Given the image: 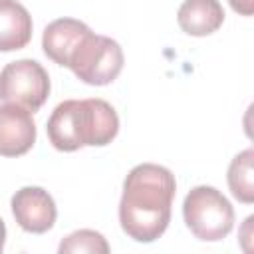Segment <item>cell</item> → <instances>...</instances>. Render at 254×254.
<instances>
[{
	"label": "cell",
	"mask_w": 254,
	"mask_h": 254,
	"mask_svg": "<svg viewBox=\"0 0 254 254\" xmlns=\"http://www.w3.org/2000/svg\"><path fill=\"white\" fill-rule=\"evenodd\" d=\"M4 240H6V226H4V220L0 218V252L4 248Z\"/></svg>",
	"instance_id": "15"
},
{
	"label": "cell",
	"mask_w": 254,
	"mask_h": 254,
	"mask_svg": "<svg viewBox=\"0 0 254 254\" xmlns=\"http://www.w3.org/2000/svg\"><path fill=\"white\" fill-rule=\"evenodd\" d=\"M32 40V16L16 0H0V52H14Z\"/></svg>",
	"instance_id": "11"
},
{
	"label": "cell",
	"mask_w": 254,
	"mask_h": 254,
	"mask_svg": "<svg viewBox=\"0 0 254 254\" xmlns=\"http://www.w3.org/2000/svg\"><path fill=\"white\" fill-rule=\"evenodd\" d=\"M183 216L189 230L204 242H216L228 236L234 226V208L214 187H194L183 202Z\"/></svg>",
	"instance_id": "2"
},
{
	"label": "cell",
	"mask_w": 254,
	"mask_h": 254,
	"mask_svg": "<svg viewBox=\"0 0 254 254\" xmlns=\"http://www.w3.org/2000/svg\"><path fill=\"white\" fill-rule=\"evenodd\" d=\"M252 163H254V149H244L238 153L228 167V187L234 198H238L244 204H250L254 200V175H252Z\"/></svg>",
	"instance_id": "12"
},
{
	"label": "cell",
	"mask_w": 254,
	"mask_h": 254,
	"mask_svg": "<svg viewBox=\"0 0 254 254\" xmlns=\"http://www.w3.org/2000/svg\"><path fill=\"white\" fill-rule=\"evenodd\" d=\"M177 22L189 36H208L224 22V10L218 0H185L177 12Z\"/></svg>",
	"instance_id": "9"
},
{
	"label": "cell",
	"mask_w": 254,
	"mask_h": 254,
	"mask_svg": "<svg viewBox=\"0 0 254 254\" xmlns=\"http://www.w3.org/2000/svg\"><path fill=\"white\" fill-rule=\"evenodd\" d=\"M77 109H79V99H65L56 105V109L48 119L46 125L48 139L58 151L71 153L83 147L79 141Z\"/></svg>",
	"instance_id": "10"
},
{
	"label": "cell",
	"mask_w": 254,
	"mask_h": 254,
	"mask_svg": "<svg viewBox=\"0 0 254 254\" xmlns=\"http://www.w3.org/2000/svg\"><path fill=\"white\" fill-rule=\"evenodd\" d=\"M50 95V75L36 60H18L0 71V101L16 103L32 113L38 111Z\"/></svg>",
	"instance_id": "4"
},
{
	"label": "cell",
	"mask_w": 254,
	"mask_h": 254,
	"mask_svg": "<svg viewBox=\"0 0 254 254\" xmlns=\"http://www.w3.org/2000/svg\"><path fill=\"white\" fill-rule=\"evenodd\" d=\"M177 192L175 175L153 163L137 165L123 183L119 222L123 232L137 242H155L171 222Z\"/></svg>",
	"instance_id": "1"
},
{
	"label": "cell",
	"mask_w": 254,
	"mask_h": 254,
	"mask_svg": "<svg viewBox=\"0 0 254 254\" xmlns=\"http://www.w3.org/2000/svg\"><path fill=\"white\" fill-rule=\"evenodd\" d=\"M89 32H91L89 26L75 18H58L50 22L44 30V36H42L44 54L58 65L67 67L73 50Z\"/></svg>",
	"instance_id": "8"
},
{
	"label": "cell",
	"mask_w": 254,
	"mask_h": 254,
	"mask_svg": "<svg viewBox=\"0 0 254 254\" xmlns=\"http://www.w3.org/2000/svg\"><path fill=\"white\" fill-rule=\"evenodd\" d=\"M67 67L83 83L107 85L123 69V50L115 40L89 32L73 50Z\"/></svg>",
	"instance_id": "3"
},
{
	"label": "cell",
	"mask_w": 254,
	"mask_h": 254,
	"mask_svg": "<svg viewBox=\"0 0 254 254\" xmlns=\"http://www.w3.org/2000/svg\"><path fill=\"white\" fill-rule=\"evenodd\" d=\"M36 143V123L32 111L6 103L0 105V155L20 157L28 153Z\"/></svg>",
	"instance_id": "7"
},
{
	"label": "cell",
	"mask_w": 254,
	"mask_h": 254,
	"mask_svg": "<svg viewBox=\"0 0 254 254\" xmlns=\"http://www.w3.org/2000/svg\"><path fill=\"white\" fill-rule=\"evenodd\" d=\"M232 10L242 14V16H252L254 12V0H228Z\"/></svg>",
	"instance_id": "14"
},
{
	"label": "cell",
	"mask_w": 254,
	"mask_h": 254,
	"mask_svg": "<svg viewBox=\"0 0 254 254\" xmlns=\"http://www.w3.org/2000/svg\"><path fill=\"white\" fill-rule=\"evenodd\" d=\"M12 214L20 228L32 234L48 232L56 222V202L42 187H22L12 196Z\"/></svg>",
	"instance_id": "5"
},
{
	"label": "cell",
	"mask_w": 254,
	"mask_h": 254,
	"mask_svg": "<svg viewBox=\"0 0 254 254\" xmlns=\"http://www.w3.org/2000/svg\"><path fill=\"white\" fill-rule=\"evenodd\" d=\"M77 127L81 145L103 147L109 145L119 131V117L115 109L103 99H79Z\"/></svg>",
	"instance_id": "6"
},
{
	"label": "cell",
	"mask_w": 254,
	"mask_h": 254,
	"mask_svg": "<svg viewBox=\"0 0 254 254\" xmlns=\"http://www.w3.org/2000/svg\"><path fill=\"white\" fill-rule=\"evenodd\" d=\"M62 254H81V252H89V254H107L109 252V244L103 238L101 232L95 230H75L69 236H65L60 242L58 248Z\"/></svg>",
	"instance_id": "13"
}]
</instances>
